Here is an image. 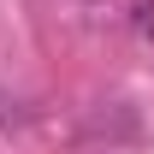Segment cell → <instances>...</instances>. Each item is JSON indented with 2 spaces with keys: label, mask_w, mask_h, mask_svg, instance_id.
Here are the masks:
<instances>
[{
  "label": "cell",
  "mask_w": 154,
  "mask_h": 154,
  "mask_svg": "<svg viewBox=\"0 0 154 154\" xmlns=\"http://www.w3.org/2000/svg\"><path fill=\"white\" fill-rule=\"evenodd\" d=\"M131 24H136V36H154V0H136V6H131Z\"/></svg>",
  "instance_id": "6da1fadb"
}]
</instances>
